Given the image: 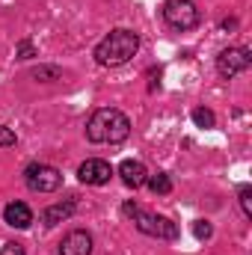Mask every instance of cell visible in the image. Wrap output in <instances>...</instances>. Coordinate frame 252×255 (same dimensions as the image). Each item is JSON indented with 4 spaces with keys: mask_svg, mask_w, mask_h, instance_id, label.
Returning <instances> with one entry per match:
<instances>
[{
    "mask_svg": "<svg viewBox=\"0 0 252 255\" xmlns=\"http://www.w3.org/2000/svg\"><path fill=\"white\" fill-rule=\"evenodd\" d=\"M110 175H113V166H110L107 160H101V157H89V160L80 163V169H77V178H80L83 184H107Z\"/></svg>",
    "mask_w": 252,
    "mask_h": 255,
    "instance_id": "7",
    "label": "cell"
},
{
    "mask_svg": "<svg viewBox=\"0 0 252 255\" xmlns=\"http://www.w3.org/2000/svg\"><path fill=\"white\" fill-rule=\"evenodd\" d=\"M136 51H139V36H136L133 30L119 27V30H113L107 39L98 42V48H95V63L107 65V68H116V65H125Z\"/></svg>",
    "mask_w": 252,
    "mask_h": 255,
    "instance_id": "2",
    "label": "cell"
},
{
    "mask_svg": "<svg viewBox=\"0 0 252 255\" xmlns=\"http://www.w3.org/2000/svg\"><path fill=\"white\" fill-rule=\"evenodd\" d=\"M119 175H122V181H125V187H142L145 184V178H148V172H145V166L139 163V160H122V166H119Z\"/></svg>",
    "mask_w": 252,
    "mask_h": 255,
    "instance_id": "10",
    "label": "cell"
},
{
    "mask_svg": "<svg viewBox=\"0 0 252 255\" xmlns=\"http://www.w3.org/2000/svg\"><path fill=\"white\" fill-rule=\"evenodd\" d=\"M60 255H92V235L83 229L68 232L60 244Z\"/></svg>",
    "mask_w": 252,
    "mask_h": 255,
    "instance_id": "8",
    "label": "cell"
},
{
    "mask_svg": "<svg viewBox=\"0 0 252 255\" xmlns=\"http://www.w3.org/2000/svg\"><path fill=\"white\" fill-rule=\"evenodd\" d=\"M193 235H196L199 241H208V238L214 235V229H211L208 220H196V223H193Z\"/></svg>",
    "mask_w": 252,
    "mask_h": 255,
    "instance_id": "15",
    "label": "cell"
},
{
    "mask_svg": "<svg viewBox=\"0 0 252 255\" xmlns=\"http://www.w3.org/2000/svg\"><path fill=\"white\" fill-rule=\"evenodd\" d=\"M241 208L247 217H252V187H241Z\"/></svg>",
    "mask_w": 252,
    "mask_h": 255,
    "instance_id": "16",
    "label": "cell"
},
{
    "mask_svg": "<svg viewBox=\"0 0 252 255\" xmlns=\"http://www.w3.org/2000/svg\"><path fill=\"white\" fill-rule=\"evenodd\" d=\"M18 57H21V60H30V57H36V48H33L30 42H21V45H18Z\"/></svg>",
    "mask_w": 252,
    "mask_h": 255,
    "instance_id": "17",
    "label": "cell"
},
{
    "mask_svg": "<svg viewBox=\"0 0 252 255\" xmlns=\"http://www.w3.org/2000/svg\"><path fill=\"white\" fill-rule=\"evenodd\" d=\"M24 181H27L30 190L36 193H54L63 187V172L48 166V163H30L24 169Z\"/></svg>",
    "mask_w": 252,
    "mask_h": 255,
    "instance_id": "4",
    "label": "cell"
},
{
    "mask_svg": "<svg viewBox=\"0 0 252 255\" xmlns=\"http://www.w3.org/2000/svg\"><path fill=\"white\" fill-rule=\"evenodd\" d=\"M193 122H196L199 128H214V122H217V119H214V113H211V110L196 107V110H193Z\"/></svg>",
    "mask_w": 252,
    "mask_h": 255,
    "instance_id": "14",
    "label": "cell"
},
{
    "mask_svg": "<svg viewBox=\"0 0 252 255\" xmlns=\"http://www.w3.org/2000/svg\"><path fill=\"white\" fill-rule=\"evenodd\" d=\"M130 133V119L116 107H101L86 122V139L89 142H122Z\"/></svg>",
    "mask_w": 252,
    "mask_h": 255,
    "instance_id": "1",
    "label": "cell"
},
{
    "mask_svg": "<svg viewBox=\"0 0 252 255\" xmlns=\"http://www.w3.org/2000/svg\"><path fill=\"white\" fill-rule=\"evenodd\" d=\"M145 184H148V190H151V193H169V190H172V181H169V175H166V172H157V175L145 178Z\"/></svg>",
    "mask_w": 252,
    "mask_h": 255,
    "instance_id": "12",
    "label": "cell"
},
{
    "mask_svg": "<svg viewBox=\"0 0 252 255\" xmlns=\"http://www.w3.org/2000/svg\"><path fill=\"white\" fill-rule=\"evenodd\" d=\"M74 214V199H65V202H57V205H51V208H45V214H42V223L51 229V226H57V223H63Z\"/></svg>",
    "mask_w": 252,
    "mask_h": 255,
    "instance_id": "11",
    "label": "cell"
},
{
    "mask_svg": "<svg viewBox=\"0 0 252 255\" xmlns=\"http://www.w3.org/2000/svg\"><path fill=\"white\" fill-rule=\"evenodd\" d=\"M252 65V57L247 48H226V51H220V57H217V71L223 74V77H235V74H241V71H247Z\"/></svg>",
    "mask_w": 252,
    "mask_h": 255,
    "instance_id": "6",
    "label": "cell"
},
{
    "mask_svg": "<svg viewBox=\"0 0 252 255\" xmlns=\"http://www.w3.org/2000/svg\"><path fill=\"white\" fill-rule=\"evenodd\" d=\"M163 18L172 30H193L199 24V9L193 0H166L163 3Z\"/></svg>",
    "mask_w": 252,
    "mask_h": 255,
    "instance_id": "5",
    "label": "cell"
},
{
    "mask_svg": "<svg viewBox=\"0 0 252 255\" xmlns=\"http://www.w3.org/2000/svg\"><path fill=\"white\" fill-rule=\"evenodd\" d=\"M3 220L12 226V229H27L33 223V211L24 205V202H9L3 208Z\"/></svg>",
    "mask_w": 252,
    "mask_h": 255,
    "instance_id": "9",
    "label": "cell"
},
{
    "mask_svg": "<svg viewBox=\"0 0 252 255\" xmlns=\"http://www.w3.org/2000/svg\"><path fill=\"white\" fill-rule=\"evenodd\" d=\"M122 214H125L127 220H133V226L142 235H148V238H157V241H175L178 238V226L172 220H166L160 214H151V211H142L133 202H127L125 208H122Z\"/></svg>",
    "mask_w": 252,
    "mask_h": 255,
    "instance_id": "3",
    "label": "cell"
},
{
    "mask_svg": "<svg viewBox=\"0 0 252 255\" xmlns=\"http://www.w3.org/2000/svg\"><path fill=\"white\" fill-rule=\"evenodd\" d=\"M60 68L57 65H39V68H33V77L36 80H42V83H51V80H60Z\"/></svg>",
    "mask_w": 252,
    "mask_h": 255,
    "instance_id": "13",
    "label": "cell"
},
{
    "mask_svg": "<svg viewBox=\"0 0 252 255\" xmlns=\"http://www.w3.org/2000/svg\"><path fill=\"white\" fill-rule=\"evenodd\" d=\"M235 27H238V21H235V18H232V21H229V18L223 21V30H235Z\"/></svg>",
    "mask_w": 252,
    "mask_h": 255,
    "instance_id": "20",
    "label": "cell"
},
{
    "mask_svg": "<svg viewBox=\"0 0 252 255\" xmlns=\"http://www.w3.org/2000/svg\"><path fill=\"white\" fill-rule=\"evenodd\" d=\"M0 255H24V247L21 244H3L0 247Z\"/></svg>",
    "mask_w": 252,
    "mask_h": 255,
    "instance_id": "18",
    "label": "cell"
},
{
    "mask_svg": "<svg viewBox=\"0 0 252 255\" xmlns=\"http://www.w3.org/2000/svg\"><path fill=\"white\" fill-rule=\"evenodd\" d=\"M0 145H15V133L3 125H0Z\"/></svg>",
    "mask_w": 252,
    "mask_h": 255,
    "instance_id": "19",
    "label": "cell"
}]
</instances>
